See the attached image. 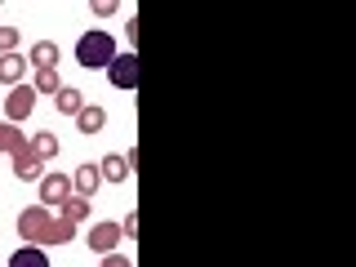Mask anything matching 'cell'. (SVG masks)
<instances>
[{
    "instance_id": "6da1fadb",
    "label": "cell",
    "mask_w": 356,
    "mask_h": 267,
    "mask_svg": "<svg viewBox=\"0 0 356 267\" xmlns=\"http://www.w3.org/2000/svg\"><path fill=\"white\" fill-rule=\"evenodd\" d=\"M18 236H22V245H36V250H58V245L76 241V227H72V222H63L54 209L27 205L18 214Z\"/></svg>"
},
{
    "instance_id": "7a4b0ae2",
    "label": "cell",
    "mask_w": 356,
    "mask_h": 267,
    "mask_svg": "<svg viewBox=\"0 0 356 267\" xmlns=\"http://www.w3.org/2000/svg\"><path fill=\"white\" fill-rule=\"evenodd\" d=\"M116 54H120V49H116V40H111V31H103V27L85 31V36L76 40V63L89 67V72H107Z\"/></svg>"
},
{
    "instance_id": "3957f363",
    "label": "cell",
    "mask_w": 356,
    "mask_h": 267,
    "mask_svg": "<svg viewBox=\"0 0 356 267\" xmlns=\"http://www.w3.org/2000/svg\"><path fill=\"white\" fill-rule=\"evenodd\" d=\"M31 111H36V89L22 81V85L9 89V98H5V120H9V125H22Z\"/></svg>"
},
{
    "instance_id": "277c9868",
    "label": "cell",
    "mask_w": 356,
    "mask_h": 267,
    "mask_svg": "<svg viewBox=\"0 0 356 267\" xmlns=\"http://www.w3.org/2000/svg\"><path fill=\"white\" fill-rule=\"evenodd\" d=\"M138 54L134 49H125V54H116L111 58V67H107V81L116 85V89H138Z\"/></svg>"
},
{
    "instance_id": "5b68a950",
    "label": "cell",
    "mask_w": 356,
    "mask_h": 267,
    "mask_svg": "<svg viewBox=\"0 0 356 267\" xmlns=\"http://www.w3.org/2000/svg\"><path fill=\"white\" fill-rule=\"evenodd\" d=\"M40 209H58L67 196H72V174H49L44 170V178H40Z\"/></svg>"
},
{
    "instance_id": "8992f818",
    "label": "cell",
    "mask_w": 356,
    "mask_h": 267,
    "mask_svg": "<svg viewBox=\"0 0 356 267\" xmlns=\"http://www.w3.org/2000/svg\"><path fill=\"white\" fill-rule=\"evenodd\" d=\"M120 241H125V236H120V222H107V218H103V222H94V227H89V250L103 254V259L116 250Z\"/></svg>"
},
{
    "instance_id": "52a82bcc",
    "label": "cell",
    "mask_w": 356,
    "mask_h": 267,
    "mask_svg": "<svg viewBox=\"0 0 356 267\" xmlns=\"http://www.w3.org/2000/svg\"><path fill=\"white\" fill-rule=\"evenodd\" d=\"M134 174V165H129V156L125 152H107L103 161H98V178H103V183H125V178Z\"/></svg>"
},
{
    "instance_id": "ba28073f",
    "label": "cell",
    "mask_w": 356,
    "mask_h": 267,
    "mask_svg": "<svg viewBox=\"0 0 356 267\" xmlns=\"http://www.w3.org/2000/svg\"><path fill=\"white\" fill-rule=\"evenodd\" d=\"M9 161H14V178H18V183H40V178H44V161L31 147H22L18 156H9Z\"/></svg>"
},
{
    "instance_id": "9c48e42d",
    "label": "cell",
    "mask_w": 356,
    "mask_h": 267,
    "mask_svg": "<svg viewBox=\"0 0 356 267\" xmlns=\"http://www.w3.org/2000/svg\"><path fill=\"white\" fill-rule=\"evenodd\" d=\"M58 58H63V49L54 40H36V44H31V54H27V67H31V72H54Z\"/></svg>"
},
{
    "instance_id": "30bf717a",
    "label": "cell",
    "mask_w": 356,
    "mask_h": 267,
    "mask_svg": "<svg viewBox=\"0 0 356 267\" xmlns=\"http://www.w3.org/2000/svg\"><path fill=\"white\" fill-rule=\"evenodd\" d=\"M94 192H103V178H98V165H81V170L72 174V196L89 200Z\"/></svg>"
},
{
    "instance_id": "8fae6325",
    "label": "cell",
    "mask_w": 356,
    "mask_h": 267,
    "mask_svg": "<svg viewBox=\"0 0 356 267\" xmlns=\"http://www.w3.org/2000/svg\"><path fill=\"white\" fill-rule=\"evenodd\" d=\"M31 67H27V58L22 54H0V85H22V76H27Z\"/></svg>"
},
{
    "instance_id": "7c38bea8",
    "label": "cell",
    "mask_w": 356,
    "mask_h": 267,
    "mask_svg": "<svg viewBox=\"0 0 356 267\" xmlns=\"http://www.w3.org/2000/svg\"><path fill=\"white\" fill-rule=\"evenodd\" d=\"M76 129H81V134H103L107 129V107L85 103L81 111H76Z\"/></svg>"
},
{
    "instance_id": "4fadbf2b",
    "label": "cell",
    "mask_w": 356,
    "mask_h": 267,
    "mask_svg": "<svg viewBox=\"0 0 356 267\" xmlns=\"http://www.w3.org/2000/svg\"><path fill=\"white\" fill-rule=\"evenodd\" d=\"M22 147H27V134H22V125L0 120V156H18Z\"/></svg>"
},
{
    "instance_id": "5bb4252c",
    "label": "cell",
    "mask_w": 356,
    "mask_h": 267,
    "mask_svg": "<svg viewBox=\"0 0 356 267\" xmlns=\"http://www.w3.org/2000/svg\"><path fill=\"white\" fill-rule=\"evenodd\" d=\"M54 107H58V116H72V120H76V111L85 107V94H81L76 85H63L58 94H54Z\"/></svg>"
},
{
    "instance_id": "9a60e30c",
    "label": "cell",
    "mask_w": 356,
    "mask_h": 267,
    "mask_svg": "<svg viewBox=\"0 0 356 267\" xmlns=\"http://www.w3.org/2000/svg\"><path fill=\"white\" fill-rule=\"evenodd\" d=\"M27 147L36 152L44 165H49L54 156H58V134H54V129H36V138H27Z\"/></svg>"
},
{
    "instance_id": "2e32d148",
    "label": "cell",
    "mask_w": 356,
    "mask_h": 267,
    "mask_svg": "<svg viewBox=\"0 0 356 267\" xmlns=\"http://www.w3.org/2000/svg\"><path fill=\"white\" fill-rule=\"evenodd\" d=\"M89 214H94V209H89V200H81V196H67L58 205V218L72 222V227H76V222H89Z\"/></svg>"
},
{
    "instance_id": "e0dca14e",
    "label": "cell",
    "mask_w": 356,
    "mask_h": 267,
    "mask_svg": "<svg viewBox=\"0 0 356 267\" xmlns=\"http://www.w3.org/2000/svg\"><path fill=\"white\" fill-rule=\"evenodd\" d=\"M9 267H49V250H36V245H22V250H14V259H9Z\"/></svg>"
},
{
    "instance_id": "ac0fdd59",
    "label": "cell",
    "mask_w": 356,
    "mask_h": 267,
    "mask_svg": "<svg viewBox=\"0 0 356 267\" xmlns=\"http://www.w3.org/2000/svg\"><path fill=\"white\" fill-rule=\"evenodd\" d=\"M31 76H36V81H27V85L36 89V98H40V94H49V98H54V94L63 89V76H58V67H54V72H31Z\"/></svg>"
},
{
    "instance_id": "d6986e66",
    "label": "cell",
    "mask_w": 356,
    "mask_h": 267,
    "mask_svg": "<svg viewBox=\"0 0 356 267\" xmlns=\"http://www.w3.org/2000/svg\"><path fill=\"white\" fill-rule=\"evenodd\" d=\"M18 40H22L18 27H0V54H18Z\"/></svg>"
},
{
    "instance_id": "ffe728a7",
    "label": "cell",
    "mask_w": 356,
    "mask_h": 267,
    "mask_svg": "<svg viewBox=\"0 0 356 267\" xmlns=\"http://www.w3.org/2000/svg\"><path fill=\"white\" fill-rule=\"evenodd\" d=\"M116 9H125V5H120V0H89V14L94 18H111Z\"/></svg>"
},
{
    "instance_id": "44dd1931",
    "label": "cell",
    "mask_w": 356,
    "mask_h": 267,
    "mask_svg": "<svg viewBox=\"0 0 356 267\" xmlns=\"http://www.w3.org/2000/svg\"><path fill=\"white\" fill-rule=\"evenodd\" d=\"M120 236H129V241L138 236V209H129V214L120 218Z\"/></svg>"
},
{
    "instance_id": "7402d4cb",
    "label": "cell",
    "mask_w": 356,
    "mask_h": 267,
    "mask_svg": "<svg viewBox=\"0 0 356 267\" xmlns=\"http://www.w3.org/2000/svg\"><path fill=\"white\" fill-rule=\"evenodd\" d=\"M98 267H134V263H129V259H120V254H107V259L98 263Z\"/></svg>"
},
{
    "instance_id": "603a6c76",
    "label": "cell",
    "mask_w": 356,
    "mask_h": 267,
    "mask_svg": "<svg viewBox=\"0 0 356 267\" xmlns=\"http://www.w3.org/2000/svg\"><path fill=\"white\" fill-rule=\"evenodd\" d=\"M125 40H129V44L138 40V18H129V22H125Z\"/></svg>"
}]
</instances>
